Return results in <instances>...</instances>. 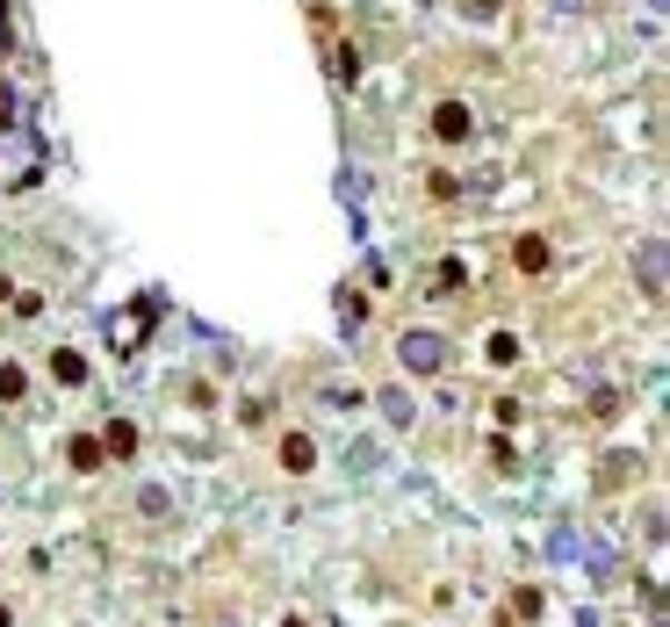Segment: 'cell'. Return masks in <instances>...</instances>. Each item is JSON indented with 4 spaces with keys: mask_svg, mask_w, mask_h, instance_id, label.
<instances>
[{
    "mask_svg": "<svg viewBox=\"0 0 670 627\" xmlns=\"http://www.w3.org/2000/svg\"><path fill=\"white\" fill-rule=\"evenodd\" d=\"M433 130H440V145H462V137H469V109H454V101H447V109H433Z\"/></svg>",
    "mask_w": 670,
    "mask_h": 627,
    "instance_id": "1",
    "label": "cell"
},
{
    "mask_svg": "<svg viewBox=\"0 0 670 627\" xmlns=\"http://www.w3.org/2000/svg\"><path fill=\"white\" fill-rule=\"evenodd\" d=\"M512 259H520V267H548V246H541V238H520Z\"/></svg>",
    "mask_w": 670,
    "mask_h": 627,
    "instance_id": "2",
    "label": "cell"
}]
</instances>
